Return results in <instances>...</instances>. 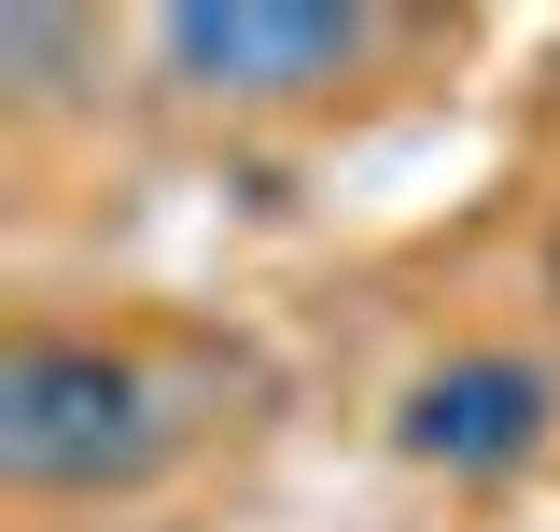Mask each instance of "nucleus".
<instances>
[{
    "instance_id": "obj_1",
    "label": "nucleus",
    "mask_w": 560,
    "mask_h": 532,
    "mask_svg": "<svg viewBox=\"0 0 560 532\" xmlns=\"http://www.w3.org/2000/svg\"><path fill=\"white\" fill-rule=\"evenodd\" d=\"M168 449V420H154V379L113 365V350H70V336H28L14 365H0V476L14 490H113Z\"/></svg>"
},
{
    "instance_id": "obj_2",
    "label": "nucleus",
    "mask_w": 560,
    "mask_h": 532,
    "mask_svg": "<svg viewBox=\"0 0 560 532\" xmlns=\"http://www.w3.org/2000/svg\"><path fill=\"white\" fill-rule=\"evenodd\" d=\"M364 57V14H168V70H210V99H294Z\"/></svg>"
},
{
    "instance_id": "obj_3",
    "label": "nucleus",
    "mask_w": 560,
    "mask_h": 532,
    "mask_svg": "<svg viewBox=\"0 0 560 532\" xmlns=\"http://www.w3.org/2000/svg\"><path fill=\"white\" fill-rule=\"evenodd\" d=\"M533 435H547V379H533V365H448V379H420V406H407V449L420 463H463V476L533 463Z\"/></svg>"
}]
</instances>
